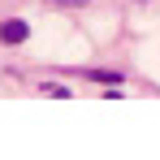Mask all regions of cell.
I'll return each mask as SVG.
<instances>
[{
  "mask_svg": "<svg viewBox=\"0 0 160 160\" xmlns=\"http://www.w3.org/2000/svg\"><path fill=\"white\" fill-rule=\"evenodd\" d=\"M26 39H30V26H26V22H18V18L0 22V43H9V48H13V43H26Z\"/></svg>",
  "mask_w": 160,
  "mask_h": 160,
  "instance_id": "1",
  "label": "cell"
},
{
  "mask_svg": "<svg viewBox=\"0 0 160 160\" xmlns=\"http://www.w3.org/2000/svg\"><path fill=\"white\" fill-rule=\"evenodd\" d=\"M56 4H87V0H56Z\"/></svg>",
  "mask_w": 160,
  "mask_h": 160,
  "instance_id": "2",
  "label": "cell"
}]
</instances>
